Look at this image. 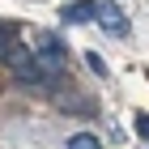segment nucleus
<instances>
[{
	"instance_id": "f257e3e1",
	"label": "nucleus",
	"mask_w": 149,
	"mask_h": 149,
	"mask_svg": "<svg viewBox=\"0 0 149 149\" xmlns=\"http://www.w3.org/2000/svg\"><path fill=\"white\" fill-rule=\"evenodd\" d=\"M9 68H13V77L22 81V85H47V81H56L51 72L38 64V56H34V47H13L9 56Z\"/></svg>"
},
{
	"instance_id": "f03ea898",
	"label": "nucleus",
	"mask_w": 149,
	"mask_h": 149,
	"mask_svg": "<svg viewBox=\"0 0 149 149\" xmlns=\"http://www.w3.org/2000/svg\"><path fill=\"white\" fill-rule=\"evenodd\" d=\"M34 56H38V64H43V68L56 77V72L64 68L68 47H64V38H60V34H38V38H34Z\"/></svg>"
},
{
	"instance_id": "7ed1b4c3",
	"label": "nucleus",
	"mask_w": 149,
	"mask_h": 149,
	"mask_svg": "<svg viewBox=\"0 0 149 149\" xmlns=\"http://www.w3.org/2000/svg\"><path fill=\"white\" fill-rule=\"evenodd\" d=\"M60 17H64V22H90V17H98V4H94V0H72V4H64V9H60Z\"/></svg>"
},
{
	"instance_id": "20e7f679",
	"label": "nucleus",
	"mask_w": 149,
	"mask_h": 149,
	"mask_svg": "<svg viewBox=\"0 0 149 149\" xmlns=\"http://www.w3.org/2000/svg\"><path fill=\"white\" fill-rule=\"evenodd\" d=\"M98 22H102V30H111V34H124V13L115 9L111 0H102V4H98Z\"/></svg>"
},
{
	"instance_id": "39448f33",
	"label": "nucleus",
	"mask_w": 149,
	"mask_h": 149,
	"mask_svg": "<svg viewBox=\"0 0 149 149\" xmlns=\"http://www.w3.org/2000/svg\"><path fill=\"white\" fill-rule=\"evenodd\" d=\"M64 149H102V141L94 136V132H72V136H68V145H64Z\"/></svg>"
},
{
	"instance_id": "423d86ee",
	"label": "nucleus",
	"mask_w": 149,
	"mask_h": 149,
	"mask_svg": "<svg viewBox=\"0 0 149 149\" xmlns=\"http://www.w3.org/2000/svg\"><path fill=\"white\" fill-rule=\"evenodd\" d=\"M13 47H17V26H9V22H0V60L9 56Z\"/></svg>"
},
{
	"instance_id": "0eeeda50",
	"label": "nucleus",
	"mask_w": 149,
	"mask_h": 149,
	"mask_svg": "<svg viewBox=\"0 0 149 149\" xmlns=\"http://www.w3.org/2000/svg\"><path fill=\"white\" fill-rule=\"evenodd\" d=\"M132 119H136V124H132V128H136V136H141V141L149 145V115L141 111V115H132Z\"/></svg>"
},
{
	"instance_id": "6e6552de",
	"label": "nucleus",
	"mask_w": 149,
	"mask_h": 149,
	"mask_svg": "<svg viewBox=\"0 0 149 149\" xmlns=\"http://www.w3.org/2000/svg\"><path fill=\"white\" fill-rule=\"evenodd\" d=\"M85 64H90L98 77H107V60H102V56H94V51H90V56H85Z\"/></svg>"
}]
</instances>
